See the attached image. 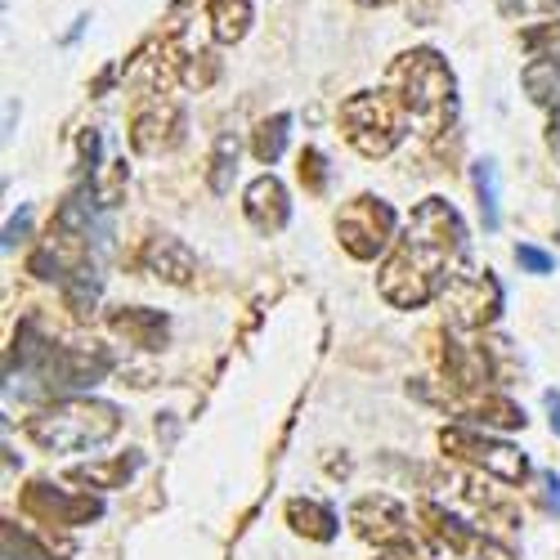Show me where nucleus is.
Instances as JSON below:
<instances>
[{
  "mask_svg": "<svg viewBox=\"0 0 560 560\" xmlns=\"http://www.w3.org/2000/svg\"><path fill=\"white\" fill-rule=\"evenodd\" d=\"M516 260L529 265L534 273H551V256H542L538 247H516Z\"/></svg>",
  "mask_w": 560,
  "mask_h": 560,
  "instance_id": "11",
  "label": "nucleus"
},
{
  "mask_svg": "<svg viewBox=\"0 0 560 560\" xmlns=\"http://www.w3.org/2000/svg\"><path fill=\"white\" fill-rule=\"evenodd\" d=\"M547 489H551V493H547V498H551V502H556V506H560V476H547Z\"/></svg>",
  "mask_w": 560,
  "mask_h": 560,
  "instance_id": "13",
  "label": "nucleus"
},
{
  "mask_svg": "<svg viewBox=\"0 0 560 560\" xmlns=\"http://www.w3.org/2000/svg\"><path fill=\"white\" fill-rule=\"evenodd\" d=\"M476 194H480V211H485V229H498V162L485 158L476 162Z\"/></svg>",
  "mask_w": 560,
  "mask_h": 560,
  "instance_id": "7",
  "label": "nucleus"
},
{
  "mask_svg": "<svg viewBox=\"0 0 560 560\" xmlns=\"http://www.w3.org/2000/svg\"><path fill=\"white\" fill-rule=\"evenodd\" d=\"M113 431H117V408H108V404H63L32 422V435L45 448H68V453L95 448Z\"/></svg>",
  "mask_w": 560,
  "mask_h": 560,
  "instance_id": "3",
  "label": "nucleus"
},
{
  "mask_svg": "<svg viewBox=\"0 0 560 560\" xmlns=\"http://www.w3.org/2000/svg\"><path fill=\"white\" fill-rule=\"evenodd\" d=\"M368 5H395V0H368Z\"/></svg>",
  "mask_w": 560,
  "mask_h": 560,
  "instance_id": "15",
  "label": "nucleus"
},
{
  "mask_svg": "<svg viewBox=\"0 0 560 560\" xmlns=\"http://www.w3.org/2000/svg\"><path fill=\"white\" fill-rule=\"evenodd\" d=\"M547 408H551V427L560 431V395L556 390H547Z\"/></svg>",
  "mask_w": 560,
  "mask_h": 560,
  "instance_id": "12",
  "label": "nucleus"
},
{
  "mask_svg": "<svg viewBox=\"0 0 560 560\" xmlns=\"http://www.w3.org/2000/svg\"><path fill=\"white\" fill-rule=\"evenodd\" d=\"M525 45L534 59H547L560 68V23H542V27H529L525 32Z\"/></svg>",
  "mask_w": 560,
  "mask_h": 560,
  "instance_id": "9",
  "label": "nucleus"
},
{
  "mask_svg": "<svg viewBox=\"0 0 560 560\" xmlns=\"http://www.w3.org/2000/svg\"><path fill=\"white\" fill-rule=\"evenodd\" d=\"M457 247H462L457 215L440 198H431L422 211L412 215V229H408V238H404L399 260L390 265V278H399V273L412 278L417 273V301H427L431 288H435V278L448 265V252H457ZM390 278H386V283H390Z\"/></svg>",
  "mask_w": 560,
  "mask_h": 560,
  "instance_id": "1",
  "label": "nucleus"
},
{
  "mask_svg": "<svg viewBox=\"0 0 560 560\" xmlns=\"http://www.w3.org/2000/svg\"><path fill=\"white\" fill-rule=\"evenodd\" d=\"M542 5H560V0H542Z\"/></svg>",
  "mask_w": 560,
  "mask_h": 560,
  "instance_id": "16",
  "label": "nucleus"
},
{
  "mask_svg": "<svg viewBox=\"0 0 560 560\" xmlns=\"http://www.w3.org/2000/svg\"><path fill=\"white\" fill-rule=\"evenodd\" d=\"M551 144L560 149V113H556V121H551Z\"/></svg>",
  "mask_w": 560,
  "mask_h": 560,
  "instance_id": "14",
  "label": "nucleus"
},
{
  "mask_svg": "<svg viewBox=\"0 0 560 560\" xmlns=\"http://www.w3.org/2000/svg\"><path fill=\"white\" fill-rule=\"evenodd\" d=\"M341 121H346V135H350V144L359 149V153H368V158H382V153H390L395 144H399V117H395V108H390V100H382V95H354L346 108H341Z\"/></svg>",
  "mask_w": 560,
  "mask_h": 560,
  "instance_id": "4",
  "label": "nucleus"
},
{
  "mask_svg": "<svg viewBox=\"0 0 560 560\" xmlns=\"http://www.w3.org/2000/svg\"><path fill=\"white\" fill-rule=\"evenodd\" d=\"M252 27V0H207V32L215 40H243Z\"/></svg>",
  "mask_w": 560,
  "mask_h": 560,
  "instance_id": "5",
  "label": "nucleus"
},
{
  "mask_svg": "<svg viewBox=\"0 0 560 560\" xmlns=\"http://www.w3.org/2000/svg\"><path fill=\"white\" fill-rule=\"evenodd\" d=\"M525 90H529V100H538V104L560 100V68L547 63V59H534L525 68Z\"/></svg>",
  "mask_w": 560,
  "mask_h": 560,
  "instance_id": "6",
  "label": "nucleus"
},
{
  "mask_svg": "<svg viewBox=\"0 0 560 560\" xmlns=\"http://www.w3.org/2000/svg\"><path fill=\"white\" fill-rule=\"evenodd\" d=\"M390 90L399 95V104L427 126H440L453 113V72L444 68V59L435 50L399 55V63L390 68Z\"/></svg>",
  "mask_w": 560,
  "mask_h": 560,
  "instance_id": "2",
  "label": "nucleus"
},
{
  "mask_svg": "<svg viewBox=\"0 0 560 560\" xmlns=\"http://www.w3.org/2000/svg\"><path fill=\"white\" fill-rule=\"evenodd\" d=\"M288 126H292L288 113H278L273 121L260 126V135H256V158H260V162H273L278 153H283V144H288Z\"/></svg>",
  "mask_w": 560,
  "mask_h": 560,
  "instance_id": "8",
  "label": "nucleus"
},
{
  "mask_svg": "<svg viewBox=\"0 0 560 560\" xmlns=\"http://www.w3.org/2000/svg\"><path fill=\"white\" fill-rule=\"evenodd\" d=\"M233 166H238V139L224 135V139H220V153H215V189H220V194L229 189V171H233Z\"/></svg>",
  "mask_w": 560,
  "mask_h": 560,
  "instance_id": "10",
  "label": "nucleus"
}]
</instances>
